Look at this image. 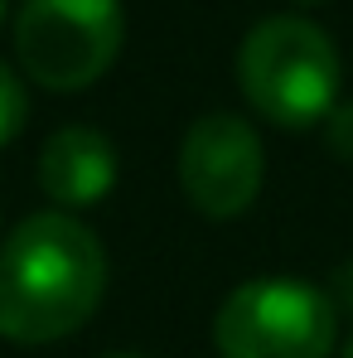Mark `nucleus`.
I'll list each match as a JSON object with an SVG mask.
<instances>
[{
    "mask_svg": "<svg viewBox=\"0 0 353 358\" xmlns=\"http://www.w3.org/2000/svg\"><path fill=\"white\" fill-rule=\"evenodd\" d=\"M107 296V252L73 213H34L0 247V339L59 344Z\"/></svg>",
    "mask_w": 353,
    "mask_h": 358,
    "instance_id": "f257e3e1",
    "label": "nucleus"
},
{
    "mask_svg": "<svg viewBox=\"0 0 353 358\" xmlns=\"http://www.w3.org/2000/svg\"><path fill=\"white\" fill-rule=\"evenodd\" d=\"M339 49L334 39L300 15H271L247 29L237 49V83L252 112L286 131L329 121L339 107Z\"/></svg>",
    "mask_w": 353,
    "mask_h": 358,
    "instance_id": "f03ea898",
    "label": "nucleus"
},
{
    "mask_svg": "<svg viewBox=\"0 0 353 358\" xmlns=\"http://www.w3.org/2000/svg\"><path fill=\"white\" fill-rule=\"evenodd\" d=\"M339 339V310L329 291L291 276L242 281L213 315V344L223 358H329Z\"/></svg>",
    "mask_w": 353,
    "mask_h": 358,
    "instance_id": "7ed1b4c3",
    "label": "nucleus"
},
{
    "mask_svg": "<svg viewBox=\"0 0 353 358\" xmlns=\"http://www.w3.org/2000/svg\"><path fill=\"white\" fill-rule=\"evenodd\" d=\"M121 0H24L15 20V54L29 83L49 92L92 87L121 54Z\"/></svg>",
    "mask_w": 353,
    "mask_h": 358,
    "instance_id": "20e7f679",
    "label": "nucleus"
},
{
    "mask_svg": "<svg viewBox=\"0 0 353 358\" xmlns=\"http://www.w3.org/2000/svg\"><path fill=\"white\" fill-rule=\"evenodd\" d=\"M261 179H266V150L252 121L233 112H208L184 131L179 184H184V199L203 218L228 223L237 213H247L261 194Z\"/></svg>",
    "mask_w": 353,
    "mask_h": 358,
    "instance_id": "39448f33",
    "label": "nucleus"
},
{
    "mask_svg": "<svg viewBox=\"0 0 353 358\" xmlns=\"http://www.w3.org/2000/svg\"><path fill=\"white\" fill-rule=\"evenodd\" d=\"M117 179L121 155L97 126H63L39 150V189L59 203V213L102 203L117 189Z\"/></svg>",
    "mask_w": 353,
    "mask_h": 358,
    "instance_id": "423d86ee",
    "label": "nucleus"
},
{
    "mask_svg": "<svg viewBox=\"0 0 353 358\" xmlns=\"http://www.w3.org/2000/svg\"><path fill=\"white\" fill-rule=\"evenodd\" d=\"M24 121H29V92L15 78V68L0 63V150L24 131Z\"/></svg>",
    "mask_w": 353,
    "mask_h": 358,
    "instance_id": "0eeeda50",
    "label": "nucleus"
},
{
    "mask_svg": "<svg viewBox=\"0 0 353 358\" xmlns=\"http://www.w3.org/2000/svg\"><path fill=\"white\" fill-rule=\"evenodd\" d=\"M324 141H329V150H334L344 165H353V102H339V107L329 112V121H324Z\"/></svg>",
    "mask_w": 353,
    "mask_h": 358,
    "instance_id": "6e6552de",
    "label": "nucleus"
},
{
    "mask_svg": "<svg viewBox=\"0 0 353 358\" xmlns=\"http://www.w3.org/2000/svg\"><path fill=\"white\" fill-rule=\"evenodd\" d=\"M329 300H334V310L353 315V262H344L339 271H334V286H329Z\"/></svg>",
    "mask_w": 353,
    "mask_h": 358,
    "instance_id": "1a4fd4ad",
    "label": "nucleus"
},
{
    "mask_svg": "<svg viewBox=\"0 0 353 358\" xmlns=\"http://www.w3.org/2000/svg\"><path fill=\"white\" fill-rule=\"evenodd\" d=\"M107 358H145V354H107Z\"/></svg>",
    "mask_w": 353,
    "mask_h": 358,
    "instance_id": "9d476101",
    "label": "nucleus"
},
{
    "mask_svg": "<svg viewBox=\"0 0 353 358\" xmlns=\"http://www.w3.org/2000/svg\"><path fill=\"white\" fill-rule=\"evenodd\" d=\"M344 358H353V339H349V349H344Z\"/></svg>",
    "mask_w": 353,
    "mask_h": 358,
    "instance_id": "9b49d317",
    "label": "nucleus"
},
{
    "mask_svg": "<svg viewBox=\"0 0 353 358\" xmlns=\"http://www.w3.org/2000/svg\"><path fill=\"white\" fill-rule=\"evenodd\" d=\"M295 5H315V0H295Z\"/></svg>",
    "mask_w": 353,
    "mask_h": 358,
    "instance_id": "f8f14e48",
    "label": "nucleus"
},
{
    "mask_svg": "<svg viewBox=\"0 0 353 358\" xmlns=\"http://www.w3.org/2000/svg\"><path fill=\"white\" fill-rule=\"evenodd\" d=\"M0 20H5V0H0Z\"/></svg>",
    "mask_w": 353,
    "mask_h": 358,
    "instance_id": "ddd939ff",
    "label": "nucleus"
}]
</instances>
